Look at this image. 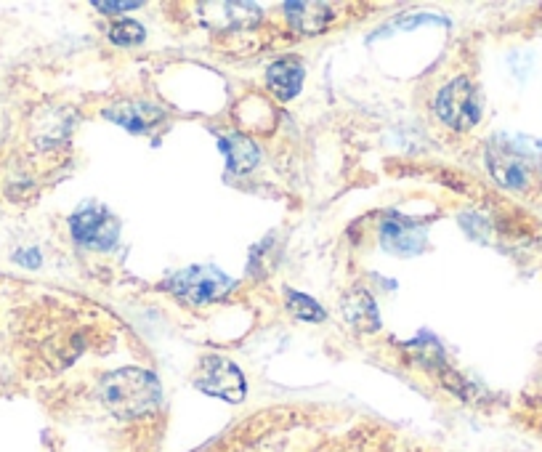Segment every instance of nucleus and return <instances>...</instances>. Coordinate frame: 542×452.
Instances as JSON below:
<instances>
[{
    "label": "nucleus",
    "mask_w": 542,
    "mask_h": 452,
    "mask_svg": "<svg viewBox=\"0 0 542 452\" xmlns=\"http://www.w3.org/2000/svg\"><path fill=\"white\" fill-rule=\"evenodd\" d=\"M285 11L290 27L306 38L325 32L335 19V8L327 6V3H287Z\"/></svg>",
    "instance_id": "8"
},
{
    "label": "nucleus",
    "mask_w": 542,
    "mask_h": 452,
    "mask_svg": "<svg viewBox=\"0 0 542 452\" xmlns=\"http://www.w3.org/2000/svg\"><path fill=\"white\" fill-rule=\"evenodd\" d=\"M144 38H147L144 27L131 22V19H123V22H115L109 27V40L117 46H139V43H144Z\"/></svg>",
    "instance_id": "14"
},
{
    "label": "nucleus",
    "mask_w": 542,
    "mask_h": 452,
    "mask_svg": "<svg viewBox=\"0 0 542 452\" xmlns=\"http://www.w3.org/2000/svg\"><path fill=\"white\" fill-rule=\"evenodd\" d=\"M232 285L234 282L226 274H221L218 269H210V266H192V269H184L171 280L173 293L192 301V304L216 301L224 293H229Z\"/></svg>",
    "instance_id": "4"
},
{
    "label": "nucleus",
    "mask_w": 542,
    "mask_h": 452,
    "mask_svg": "<svg viewBox=\"0 0 542 452\" xmlns=\"http://www.w3.org/2000/svg\"><path fill=\"white\" fill-rule=\"evenodd\" d=\"M489 171L508 189H527L532 181V168H529L527 157L505 144L489 147Z\"/></svg>",
    "instance_id": "6"
},
{
    "label": "nucleus",
    "mask_w": 542,
    "mask_h": 452,
    "mask_svg": "<svg viewBox=\"0 0 542 452\" xmlns=\"http://www.w3.org/2000/svg\"><path fill=\"white\" fill-rule=\"evenodd\" d=\"M221 149H224L226 160H229V168H232L234 173H248L256 168L258 147L248 139V136H237V133L224 136V139H221Z\"/></svg>",
    "instance_id": "12"
},
{
    "label": "nucleus",
    "mask_w": 542,
    "mask_h": 452,
    "mask_svg": "<svg viewBox=\"0 0 542 452\" xmlns=\"http://www.w3.org/2000/svg\"><path fill=\"white\" fill-rule=\"evenodd\" d=\"M141 3H96L99 11H131V8H139Z\"/></svg>",
    "instance_id": "16"
},
{
    "label": "nucleus",
    "mask_w": 542,
    "mask_h": 452,
    "mask_svg": "<svg viewBox=\"0 0 542 452\" xmlns=\"http://www.w3.org/2000/svg\"><path fill=\"white\" fill-rule=\"evenodd\" d=\"M72 237L78 245L109 250L117 242V221L104 208H83L70 219Z\"/></svg>",
    "instance_id": "5"
},
{
    "label": "nucleus",
    "mask_w": 542,
    "mask_h": 452,
    "mask_svg": "<svg viewBox=\"0 0 542 452\" xmlns=\"http://www.w3.org/2000/svg\"><path fill=\"white\" fill-rule=\"evenodd\" d=\"M194 386L202 394L224 399V402H242L248 394V383L240 367L221 354H208L200 359V365L194 370Z\"/></svg>",
    "instance_id": "2"
},
{
    "label": "nucleus",
    "mask_w": 542,
    "mask_h": 452,
    "mask_svg": "<svg viewBox=\"0 0 542 452\" xmlns=\"http://www.w3.org/2000/svg\"><path fill=\"white\" fill-rule=\"evenodd\" d=\"M436 115L455 131H468L481 120L479 91L468 78H455L436 96Z\"/></svg>",
    "instance_id": "3"
},
{
    "label": "nucleus",
    "mask_w": 542,
    "mask_h": 452,
    "mask_svg": "<svg viewBox=\"0 0 542 452\" xmlns=\"http://www.w3.org/2000/svg\"><path fill=\"white\" fill-rule=\"evenodd\" d=\"M380 242L383 248L399 256H415L426 245V226L418 221H407L402 216H391L380 226Z\"/></svg>",
    "instance_id": "7"
},
{
    "label": "nucleus",
    "mask_w": 542,
    "mask_h": 452,
    "mask_svg": "<svg viewBox=\"0 0 542 452\" xmlns=\"http://www.w3.org/2000/svg\"><path fill=\"white\" fill-rule=\"evenodd\" d=\"M99 397L117 418H141L160 402V383L139 367H125L101 378Z\"/></svg>",
    "instance_id": "1"
},
{
    "label": "nucleus",
    "mask_w": 542,
    "mask_h": 452,
    "mask_svg": "<svg viewBox=\"0 0 542 452\" xmlns=\"http://www.w3.org/2000/svg\"><path fill=\"white\" fill-rule=\"evenodd\" d=\"M266 78H269L271 94L277 96L279 102H290L293 96H298L303 86V67L298 59L287 56V59H279V62L271 64Z\"/></svg>",
    "instance_id": "9"
},
{
    "label": "nucleus",
    "mask_w": 542,
    "mask_h": 452,
    "mask_svg": "<svg viewBox=\"0 0 542 452\" xmlns=\"http://www.w3.org/2000/svg\"><path fill=\"white\" fill-rule=\"evenodd\" d=\"M287 309L298 317V320L306 322H322L325 320V312H322V306L314 301V298L303 296L298 290H287Z\"/></svg>",
    "instance_id": "13"
},
{
    "label": "nucleus",
    "mask_w": 542,
    "mask_h": 452,
    "mask_svg": "<svg viewBox=\"0 0 542 452\" xmlns=\"http://www.w3.org/2000/svg\"><path fill=\"white\" fill-rule=\"evenodd\" d=\"M109 120L125 125L128 131H149L152 125L163 123V110L155 107V104L147 102H125L115 104L112 110H107Z\"/></svg>",
    "instance_id": "10"
},
{
    "label": "nucleus",
    "mask_w": 542,
    "mask_h": 452,
    "mask_svg": "<svg viewBox=\"0 0 542 452\" xmlns=\"http://www.w3.org/2000/svg\"><path fill=\"white\" fill-rule=\"evenodd\" d=\"M16 264L27 266V269H35L40 264V253L38 250H30V253H16Z\"/></svg>",
    "instance_id": "15"
},
{
    "label": "nucleus",
    "mask_w": 542,
    "mask_h": 452,
    "mask_svg": "<svg viewBox=\"0 0 542 452\" xmlns=\"http://www.w3.org/2000/svg\"><path fill=\"white\" fill-rule=\"evenodd\" d=\"M540 429H542V423H540Z\"/></svg>",
    "instance_id": "17"
},
{
    "label": "nucleus",
    "mask_w": 542,
    "mask_h": 452,
    "mask_svg": "<svg viewBox=\"0 0 542 452\" xmlns=\"http://www.w3.org/2000/svg\"><path fill=\"white\" fill-rule=\"evenodd\" d=\"M343 314L359 333H375L380 328L378 306L364 290H351L343 296Z\"/></svg>",
    "instance_id": "11"
}]
</instances>
